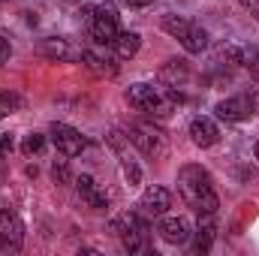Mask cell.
Instances as JSON below:
<instances>
[{
    "label": "cell",
    "instance_id": "1",
    "mask_svg": "<svg viewBox=\"0 0 259 256\" xmlns=\"http://www.w3.org/2000/svg\"><path fill=\"white\" fill-rule=\"evenodd\" d=\"M178 193L187 208H193L199 217H214L220 208V199L214 190V178L205 166L199 163H184L178 169Z\"/></svg>",
    "mask_w": 259,
    "mask_h": 256
},
{
    "label": "cell",
    "instance_id": "2",
    "mask_svg": "<svg viewBox=\"0 0 259 256\" xmlns=\"http://www.w3.org/2000/svg\"><path fill=\"white\" fill-rule=\"evenodd\" d=\"M127 103L142 112V115H151V118H169L175 103H178V94L172 88H160V84H148V81H136L127 88Z\"/></svg>",
    "mask_w": 259,
    "mask_h": 256
},
{
    "label": "cell",
    "instance_id": "3",
    "mask_svg": "<svg viewBox=\"0 0 259 256\" xmlns=\"http://www.w3.org/2000/svg\"><path fill=\"white\" fill-rule=\"evenodd\" d=\"M160 27L172 36V39H178L181 46H184V52H190V55H202L205 49H208V30L202 27V24H196L190 18H184V15H163V21H160Z\"/></svg>",
    "mask_w": 259,
    "mask_h": 256
},
{
    "label": "cell",
    "instance_id": "4",
    "mask_svg": "<svg viewBox=\"0 0 259 256\" xmlns=\"http://www.w3.org/2000/svg\"><path fill=\"white\" fill-rule=\"evenodd\" d=\"M109 229L115 232V238L121 241V247L127 253H142L148 250V220L136 211V214H121L109 223Z\"/></svg>",
    "mask_w": 259,
    "mask_h": 256
},
{
    "label": "cell",
    "instance_id": "5",
    "mask_svg": "<svg viewBox=\"0 0 259 256\" xmlns=\"http://www.w3.org/2000/svg\"><path fill=\"white\" fill-rule=\"evenodd\" d=\"M84 15V30L94 42L100 46H112V39L121 33V24H118V12L109 6V3H100V6H91L81 12Z\"/></svg>",
    "mask_w": 259,
    "mask_h": 256
},
{
    "label": "cell",
    "instance_id": "6",
    "mask_svg": "<svg viewBox=\"0 0 259 256\" xmlns=\"http://www.w3.org/2000/svg\"><path fill=\"white\" fill-rule=\"evenodd\" d=\"M127 139H130V145H136L139 154H145L148 160H163L166 151H169L166 136L154 127V124H139V121L130 124L127 127Z\"/></svg>",
    "mask_w": 259,
    "mask_h": 256
},
{
    "label": "cell",
    "instance_id": "7",
    "mask_svg": "<svg viewBox=\"0 0 259 256\" xmlns=\"http://www.w3.org/2000/svg\"><path fill=\"white\" fill-rule=\"evenodd\" d=\"M256 112H259V106H256V100L250 97V91L235 94V97H226V100H220V103L214 106V115H217L220 121H226V124H244V121H250Z\"/></svg>",
    "mask_w": 259,
    "mask_h": 256
},
{
    "label": "cell",
    "instance_id": "8",
    "mask_svg": "<svg viewBox=\"0 0 259 256\" xmlns=\"http://www.w3.org/2000/svg\"><path fill=\"white\" fill-rule=\"evenodd\" d=\"M24 247V220L12 208H0V253H18Z\"/></svg>",
    "mask_w": 259,
    "mask_h": 256
},
{
    "label": "cell",
    "instance_id": "9",
    "mask_svg": "<svg viewBox=\"0 0 259 256\" xmlns=\"http://www.w3.org/2000/svg\"><path fill=\"white\" fill-rule=\"evenodd\" d=\"M169 208H172V193L166 190V187H160V184L145 187V193L136 202V211L145 220H160L163 214H169Z\"/></svg>",
    "mask_w": 259,
    "mask_h": 256
},
{
    "label": "cell",
    "instance_id": "10",
    "mask_svg": "<svg viewBox=\"0 0 259 256\" xmlns=\"http://www.w3.org/2000/svg\"><path fill=\"white\" fill-rule=\"evenodd\" d=\"M106 142H109V145H112V151L118 154V163H121V172H124L127 184H130V187H139V184H142V169H139V163H136V160H133V154H130L127 133L112 130V133L106 136Z\"/></svg>",
    "mask_w": 259,
    "mask_h": 256
},
{
    "label": "cell",
    "instance_id": "11",
    "mask_svg": "<svg viewBox=\"0 0 259 256\" xmlns=\"http://www.w3.org/2000/svg\"><path fill=\"white\" fill-rule=\"evenodd\" d=\"M49 139H52V145H55L64 157H78V154L88 148V139H84L75 127L61 124V121H55V124L49 127Z\"/></svg>",
    "mask_w": 259,
    "mask_h": 256
},
{
    "label": "cell",
    "instance_id": "12",
    "mask_svg": "<svg viewBox=\"0 0 259 256\" xmlns=\"http://www.w3.org/2000/svg\"><path fill=\"white\" fill-rule=\"evenodd\" d=\"M157 235L166 241V244H187L193 238V226L187 217H160L157 223Z\"/></svg>",
    "mask_w": 259,
    "mask_h": 256
},
{
    "label": "cell",
    "instance_id": "13",
    "mask_svg": "<svg viewBox=\"0 0 259 256\" xmlns=\"http://www.w3.org/2000/svg\"><path fill=\"white\" fill-rule=\"evenodd\" d=\"M72 184H75V196H78L81 205H88V208H94V211L109 208V196H106V190H103L91 175H78V178H72Z\"/></svg>",
    "mask_w": 259,
    "mask_h": 256
},
{
    "label": "cell",
    "instance_id": "14",
    "mask_svg": "<svg viewBox=\"0 0 259 256\" xmlns=\"http://www.w3.org/2000/svg\"><path fill=\"white\" fill-rule=\"evenodd\" d=\"M187 133H190V139H193L196 148H214V145L220 142V127H217L214 118H208V115H196V118H190Z\"/></svg>",
    "mask_w": 259,
    "mask_h": 256
},
{
    "label": "cell",
    "instance_id": "15",
    "mask_svg": "<svg viewBox=\"0 0 259 256\" xmlns=\"http://www.w3.org/2000/svg\"><path fill=\"white\" fill-rule=\"evenodd\" d=\"M39 55L49 61H81V52H75L64 36H46L39 39Z\"/></svg>",
    "mask_w": 259,
    "mask_h": 256
},
{
    "label": "cell",
    "instance_id": "16",
    "mask_svg": "<svg viewBox=\"0 0 259 256\" xmlns=\"http://www.w3.org/2000/svg\"><path fill=\"white\" fill-rule=\"evenodd\" d=\"M81 64L88 66L91 72L103 75V78H115V75H118V64H115V58L106 55V52H97V49H84V52H81Z\"/></svg>",
    "mask_w": 259,
    "mask_h": 256
},
{
    "label": "cell",
    "instance_id": "17",
    "mask_svg": "<svg viewBox=\"0 0 259 256\" xmlns=\"http://www.w3.org/2000/svg\"><path fill=\"white\" fill-rule=\"evenodd\" d=\"M187 78H190V64L184 58H172V61H166V66L160 69V81L166 88H181Z\"/></svg>",
    "mask_w": 259,
    "mask_h": 256
},
{
    "label": "cell",
    "instance_id": "18",
    "mask_svg": "<svg viewBox=\"0 0 259 256\" xmlns=\"http://www.w3.org/2000/svg\"><path fill=\"white\" fill-rule=\"evenodd\" d=\"M139 46H142V36H139L136 30H121V33L112 39V49H115L118 58H136Z\"/></svg>",
    "mask_w": 259,
    "mask_h": 256
},
{
    "label": "cell",
    "instance_id": "19",
    "mask_svg": "<svg viewBox=\"0 0 259 256\" xmlns=\"http://www.w3.org/2000/svg\"><path fill=\"white\" fill-rule=\"evenodd\" d=\"M205 223H199L193 229V253H208L211 250V241H214V226H211V217H202Z\"/></svg>",
    "mask_w": 259,
    "mask_h": 256
},
{
    "label": "cell",
    "instance_id": "20",
    "mask_svg": "<svg viewBox=\"0 0 259 256\" xmlns=\"http://www.w3.org/2000/svg\"><path fill=\"white\" fill-rule=\"evenodd\" d=\"M46 142H49V136H42V133H27L24 142H21V154H24V157H36V154H42Z\"/></svg>",
    "mask_w": 259,
    "mask_h": 256
},
{
    "label": "cell",
    "instance_id": "21",
    "mask_svg": "<svg viewBox=\"0 0 259 256\" xmlns=\"http://www.w3.org/2000/svg\"><path fill=\"white\" fill-rule=\"evenodd\" d=\"M52 181H55V184H69V181H72L66 160H55V163H52Z\"/></svg>",
    "mask_w": 259,
    "mask_h": 256
},
{
    "label": "cell",
    "instance_id": "22",
    "mask_svg": "<svg viewBox=\"0 0 259 256\" xmlns=\"http://www.w3.org/2000/svg\"><path fill=\"white\" fill-rule=\"evenodd\" d=\"M241 66L250 69L253 75H259V49L250 46V49H241Z\"/></svg>",
    "mask_w": 259,
    "mask_h": 256
},
{
    "label": "cell",
    "instance_id": "23",
    "mask_svg": "<svg viewBox=\"0 0 259 256\" xmlns=\"http://www.w3.org/2000/svg\"><path fill=\"white\" fill-rule=\"evenodd\" d=\"M15 109H21V100L15 94H3L0 91V118H9Z\"/></svg>",
    "mask_w": 259,
    "mask_h": 256
},
{
    "label": "cell",
    "instance_id": "24",
    "mask_svg": "<svg viewBox=\"0 0 259 256\" xmlns=\"http://www.w3.org/2000/svg\"><path fill=\"white\" fill-rule=\"evenodd\" d=\"M12 151H15V139L0 130V157H6V154H12Z\"/></svg>",
    "mask_w": 259,
    "mask_h": 256
},
{
    "label": "cell",
    "instance_id": "25",
    "mask_svg": "<svg viewBox=\"0 0 259 256\" xmlns=\"http://www.w3.org/2000/svg\"><path fill=\"white\" fill-rule=\"evenodd\" d=\"M9 55H12V46H9V39H6V36H0V66L9 61Z\"/></svg>",
    "mask_w": 259,
    "mask_h": 256
},
{
    "label": "cell",
    "instance_id": "26",
    "mask_svg": "<svg viewBox=\"0 0 259 256\" xmlns=\"http://www.w3.org/2000/svg\"><path fill=\"white\" fill-rule=\"evenodd\" d=\"M115 3H121V6H127V9H145V6H151L154 0H115Z\"/></svg>",
    "mask_w": 259,
    "mask_h": 256
},
{
    "label": "cell",
    "instance_id": "27",
    "mask_svg": "<svg viewBox=\"0 0 259 256\" xmlns=\"http://www.w3.org/2000/svg\"><path fill=\"white\" fill-rule=\"evenodd\" d=\"M238 3H241V6H244V9H247V12L259 21V0H238Z\"/></svg>",
    "mask_w": 259,
    "mask_h": 256
},
{
    "label": "cell",
    "instance_id": "28",
    "mask_svg": "<svg viewBox=\"0 0 259 256\" xmlns=\"http://www.w3.org/2000/svg\"><path fill=\"white\" fill-rule=\"evenodd\" d=\"M250 97L256 100V106H259V84H253V88H250Z\"/></svg>",
    "mask_w": 259,
    "mask_h": 256
},
{
    "label": "cell",
    "instance_id": "29",
    "mask_svg": "<svg viewBox=\"0 0 259 256\" xmlns=\"http://www.w3.org/2000/svg\"><path fill=\"white\" fill-rule=\"evenodd\" d=\"M253 157L259 160V139H256V145H253Z\"/></svg>",
    "mask_w": 259,
    "mask_h": 256
},
{
    "label": "cell",
    "instance_id": "30",
    "mask_svg": "<svg viewBox=\"0 0 259 256\" xmlns=\"http://www.w3.org/2000/svg\"><path fill=\"white\" fill-rule=\"evenodd\" d=\"M72 3H84V0H72Z\"/></svg>",
    "mask_w": 259,
    "mask_h": 256
}]
</instances>
